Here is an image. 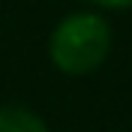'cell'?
<instances>
[{
  "label": "cell",
  "instance_id": "obj_1",
  "mask_svg": "<svg viewBox=\"0 0 132 132\" xmlns=\"http://www.w3.org/2000/svg\"><path fill=\"white\" fill-rule=\"evenodd\" d=\"M111 51V30L105 18L93 12H72L51 33L48 54L60 72L87 75L102 66Z\"/></svg>",
  "mask_w": 132,
  "mask_h": 132
},
{
  "label": "cell",
  "instance_id": "obj_2",
  "mask_svg": "<svg viewBox=\"0 0 132 132\" xmlns=\"http://www.w3.org/2000/svg\"><path fill=\"white\" fill-rule=\"evenodd\" d=\"M0 132H48V126L24 105H0Z\"/></svg>",
  "mask_w": 132,
  "mask_h": 132
},
{
  "label": "cell",
  "instance_id": "obj_3",
  "mask_svg": "<svg viewBox=\"0 0 132 132\" xmlns=\"http://www.w3.org/2000/svg\"><path fill=\"white\" fill-rule=\"evenodd\" d=\"M96 3L108 9H132V0H96Z\"/></svg>",
  "mask_w": 132,
  "mask_h": 132
}]
</instances>
